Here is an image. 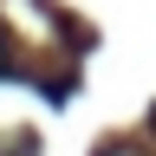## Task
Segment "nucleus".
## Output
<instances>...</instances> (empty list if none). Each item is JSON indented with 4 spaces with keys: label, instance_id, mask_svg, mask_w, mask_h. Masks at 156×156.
Listing matches in <instances>:
<instances>
[{
    "label": "nucleus",
    "instance_id": "1",
    "mask_svg": "<svg viewBox=\"0 0 156 156\" xmlns=\"http://www.w3.org/2000/svg\"><path fill=\"white\" fill-rule=\"evenodd\" d=\"M0 156H39V136L20 130V136H7V143H0Z\"/></svg>",
    "mask_w": 156,
    "mask_h": 156
},
{
    "label": "nucleus",
    "instance_id": "2",
    "mask_svg": "<svg viewBox=\"0 0 156 156\" xmlns=\"http://www.w3.org/2000/svg\"><path fill=\"white\" fill-rule=\"evenodd\" d=\"M98 156H143V150H136V143H104Z\"/></svg>",
    "mask_w": 156,
    "mask_h": 156
},
{
    "label": "nucleus",
    "instance_id": "3",
    "mask_svg": "<svg viewBox=\"0 0 156 156\" xmlns=\"http://www.w3.org/2000/svg\"><path fill=\"white\" fill-rule=\"evenodd\" d=\"M150 130H156V111H150Z\"/></svg>",
    "mask_w": 156,
    "mask_h": 156
},
{
    "label": "nucleus",
    "instance_id": "4",
    "mask_svg": "<svg viewBox=\"0 0 156 156\" xmlns=\"http://www.w3.org/2000/svg\"><path fill=\"white\" fill-rule=\"evenodd\" d=\"M0 46H7V33H0Z\"/></svg>",
    "mask_w": 156,
    "mask_h": 156
}]
</instances>
